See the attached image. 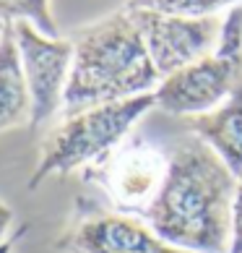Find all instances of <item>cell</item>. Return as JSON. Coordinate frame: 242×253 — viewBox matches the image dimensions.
<instances>
[{
    "instance_id": "cell-10",
    "label": "cell",
    "mask_w": 242,
    "mask_h": 253,
    "mask_svg": "<svg viewBox=\"0 0 242 253\" xmlns=\"http://www.w3.org/2000/svg\"><path fill=\"white\" fill-rule=\"evenodd\" d=\"M32 118V97L26 86L21 52L13 24L0 32V133L24 126Z\"/></svg>"
},
{
    "instance_id": "cell-3",
    "label": "cell",
    "mask_w": 242,
    "mask_h": 253,
    "mask_svg": "<svg viewBox=\"0 0 242 253\" xmlns=\"http://www.w3.org/2000/svg\"><path fill=\"white\" fill-rule=\"evenodd\" d=\"M156 107V91L138 94L123 102H109L78 115L63 118L42 141L39 159L26 180V188L36 191L50 175H68L78 167H91L128 138L133 126L148 110Z\"/></svg>"
},
{
    "instance_id": "cell-12",
    "label": "cell",
    "mask_w": 242,
    "mask_h": 253,
    "mask_svg": "<svg viewBox=\"0 0 242 253\" xmlns=\"http://www.w3.org/2000/svg\"><path fill=\"white\" fill-rule=\"evenodd\" d=\"M29 21L47 37H60L50 13V0H0V26Z\"/></svg>"
},
{
    "instance_id": "cell-8",
    "label": "cell",
    "mask_w": 242,
    "mask_h": 253,
    "mask_svg": "<svg viewBox=\"0 0 242 253\" xmlns=\"http://www.w3.org/2000/svg\"><path fill=\"white\" fill-rule=\"evenodd\" d=\"M128 11L133 13L146 40L148 55H151L162 79L211 55L216 50L221 26H224V18L219 16L185 18L156 11H141V8H128Z\"/></svg>"
},
{
    "instance_id": "cell-13",
    "label": "cell",
    "mask_w": 242,
    "mask_h": 253,
    "mask_svg": "<svg viewBox=\"0 0 242 253\" xmlns=\"http://www.w3.org/2000/svg\"><path fill=\"white\" fill-rule=\"evenodd\" d=\"M229 253H242V175L237 180L235 206H232V243H229Z\"/></svg>"
},
{
    "instance_id": "cell-9",
    "label": "cell",
    "mask_w": 242,
    "mask_h": 253,
    "mask_svg": "<svg viewBox=\"0 0 242 253\" xmlns=\"http://www.w3.org/2000/svg\"><path fill=\"white\" fill-rule=\"evenodd\" d=\"M182 128L203 138L237 177L242 175V86L224 105L203 115L182 118Z\"/></svg>"
},
{
    "instance_id": "cell-15",
    "label": "cell",
    "mask_w": 242,
    "mask_h": 253,
    "mask_svg": "<svg viewBox=\"0 0 242 253\" xmlns=\"http://www.w3.org/2000/svg\"><path fill=\"white\" fill-rule=\"evenodd\" d=\"M26 230H29V227H26V224H21V227H18V230L13 232V235L8 238V240L3 243V246H0V253H13V248H16V243L21 240L24 235H26Z\"/></svg>"
},
{
    "instance_id": "cell-2",
    "label": "cell",
    "mask_w": 242,
    "mask_h": 253,
    "mask_svg": "<svg viewBox=\"0 0 242 253\" xmlns=\"http://www.w3.org/2000/svg\"><path fill=\"white\" fill-rule=\"evenodd\" d=\"M73 68L65 89V118L83 110L156 91L162 76L148 55L133 13L123 5L112 16L70 37Z\"/></svg>"
},
{
    "instance_id": "cell-4",
    "label": "cell",
    "mask_w": 242,
    "mask_h": 253,
    "mask_svg": "<svg viewBox=\"0 0 242 253\" xmlns=\"http://www.w3.org/2000/svg\"><path fill=\"white\" fill-rule=\"evenodd\" d=\"M242 86V5L229 8L219 44L203 60L174 71L156 86V107L177 118L203 115Z\"/></svg>"
},
{
    "instance_id": "cell-11",
    "label": "cell",
    "mask_w": 242,
    "mask_h": 253,
    "mask_svg": "<svg viewBox=\"0 0 242 253\" xmlns=\"http://www.w3.org/2000/svg\"><path fill=\"white\" fill-rule=\"evenodd\" d=\"M235 5H242V0H128L125 3V8H141V11H156L185 18L216 16L221 8H235Z\"/></svg>"
},
{
    "instance_id": "cell-5",
    "label": "cell",
    "mask_w": 242,
    "mask_h": 253,
    "mask_svg": "<svg viewBox=\"0 0 242 253\" xmlns=\"http://www.w3.org/2000/svg\"><path fill=\"white\" fill-rule=\"evenodd\" d=\"M170 170V157L143 138H125L104 159L83 170V180L97 183L107 193L112 211L143 219L154 201L159 199L162 185Z\"/></svg>"
},
{
    "instance_id": "cell-14",
    "label": "cell",
    "mask_w": 242,
    "mask_h": 253,
    "mask_svg": "<svg viewBox=\"0 0 242 253\" xmlns=\"http://www.w3.org/2000/svg\"><path fill=\"white\" fill-rule=\"evenodd\" d=\"M11 224H13V209L8 204L0 201V246L11 238L8 232H11Z\"/></svg>"
},
{
    "instance_id": "cell-7",
    "label": "cell",
    "mask_w": 242,
    "mask_h": 253,
    "mask_svg": "<svg viewBox=\"0 0 242 253\" xmlns=\"http://www.w3.org/2000/svg\"><path fill=\"white\" fill-rule=\"evenodd\" d=\"M13 29L32 97L29 128L36 130L63 110L65 89H68L73 68V42L42 34L29 21H18L13 24Z\"/></svg>"
},
{
    "instance_id": "cell-1",
    "label": "cell",
    "mask_w": 242,
    "mask_h": 253,
    "mask_svg": "<svg viewBox=\"0 0 242 253\" xmlns=\"http://www.w3.org/2000/svg\"><path fill=\"white\" fill-rule=\"evenodd\" d=\"M170 170L146 224L156 238L195 253H229L237 180L203 138L185 130L170 149Z\"/></svg>"
},
{
    "instance_id": "cell-6",
    "label": "cell",
    "mask_w": 242,
    "mask_h": 253,
    "mask_svg": "<svg viewBox=\"0 0 242 253\" xmlns=\"http://www.w3.org/2000/svg\"><path fill=\"white\" fill-rule=\"evenodd\" d=\"M52 248L60 253H195L156 238L143 219L107 211L89 199L76 201V211Z\"/></svg>"
}]
</instances>
